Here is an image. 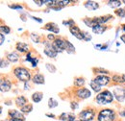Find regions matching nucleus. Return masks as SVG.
Here are the masks:
<instances>
[{
  "mask_svg": "<svg viewBox=\"0 0 125 121\" xmlns=\"http://www.w3.org/2000/svg\"><path fill=\"white\" fill-rule=\"evenodd\" d=\"M14 74L16 75V77L21 82H24V83H27L30 81L31 79V73L30 71L23 67V66H17L14 69Z\"/></svg>",
  "mask_w": 125,
  "mask_h": 121,
  "instance_id": "f257e3e1",
  "label": "nucleus"
},
{
  "mask_svg": "<svg viewBox=\"0 0 125 121\" xmlns=\"http://www.w3.org/2000/svg\"><path fill=\"white\" fill-rule=\"evenodd\" d=\"M95 100H96L98 105H107V104H110V103L113 102L114 95L111 91L106 90V91H103L100 93H98Z\"/></svg>",
  "mask_w": 125,
  "mask_h": 121,
  "instance_id": "f03ea898",
  "label": "nucleus"
},
{
  "mask_svg": "<svg viewBox=\"0 0 125 121\" xmlns=\"http://www.w3.org/2000/svg\"><path fill=\"white\" fill-rule=\"evenodd\" d=\"M98 121H115V112L111 109H103L98 112L97 115Z\"/></svg>",
  "mask_w": 125,
  "mask_h": 121,
  "instance_id": "7ed1b4c3",
  "label": "nucleus"
},
{
  "mask_svg": "<svg viewBox=\"0 0 125 121\" xmlns=\"http://www.w3.org/2000/svg\"><path fill=\"white\" fill-rule=\"evenodd\" d=\"M78 116L82 121H93L95 116V111L93 108L85 109L79 113Z\"/></svg>",
  "mask_w": 125,
  "mask_h": 121,
  "instance_id": "20e7f679",
  "label": "nucleus"
},
{
  "mask_svg": "<svg viewBox=\"0 0 125 121\" xmlns=\"http://www.w3.org/2000/svg\"><path fill=\"white\" fill-rule=\"evenodd\" d=\"M53 47L58 53H62L65 50V40L62 38H56V40L53 41Z\"/></svg>",
  "mask_w": 125,
  "mask_h": 121,
  "instance_id": "39448f33",
  "label": "nucleus"
},
{
  "mask_svg": "<svg viewBox=\"0 0 125 121\" xmlns=\"http://www.w3.org/2000/svg\"><path fill=\"white\" fill-rule=\"evenodd\" d=\"M114 95L115 99L118 102H123L125 101V88L124 87H115L114 89Z\"/></svg>",
  "mask_w": 125,
  "mask_h": 121,
  "instance_id": "423d86ee",
  "label": "nucleus"
},
{
  "mask_svg": "<svg viewBox=\"0 0 125 121\" xmlns=\"http://www.w3.org/2000/svg\"><path fill=\"white\" fill-rule=\"evenodd\" d=\"M44 54L48 56L49 58H56L58 55V52L54 49L53 44L50 42H46L45 43V48H44Z\"/></svg>",
  "mask_w": 125,
  "mask_h": 121,
  "instance_id": "0eeeda50",
  "label": "nucleus"
},
{
  "mask_svg": "<svg viewBox=\"0 0 125 121\" xmlns=\"http://www.w3.org/2000/svg\"><path fill=\"white\" fill-rule=\"evenodd\" d=\"M76 96L78 97L79 99H87V98H90L92 96V92L90 90L86 89V88H80L76 91Z\"/></svg>",
  "mask_w": 125,
  "mask_h": 121,
  "instance_id": "6e6552de",
  "label": "nucleus"
},
{
  "mask_svg": "<svg viewBox=\"0 0 125 121\" xmlns=\"http://www.w3.org/2000/svg\"><path fill=\"white\" fill-rule=\"evenodd\" d=\"M95 81V83H97L99 86H107L111 82V78L108 77L107 75H97L95 76V78L94 79Z\"/></svg>",
  "mask_w": 125,
  "mask_h": 121,
  "instance_id": "1a4fd4ad",
  "label": "nucleus"
},
{
  "mask_svg": "<svg viewBox=\"0 0 125 121\" xmlns=\"http://www.w3.org/2000/svg\"><path fill=\"white\" fill-rule=\"evenodd\" d=\"M69 31H70V33H71L75 38H77L78 40H83V31L80 30V28L77 27L76 25L69 27Z\"/></svg>",
  "mask_w": 125,
  "mask_h": 121,
  "instance_id": "9d476101",
  "label": "nucleus"
},
{
  "mask_svg": "<svg viewBox=\"0 0 125 121\" xmlns=\"http://www.w3.org/2000/svg\"><path fill=\"white\" fill-rule=\"evenodd\" d=\"M8 114H9V117H10V118H19V119L25 120L24 114H23L21 111H16V110H10L9 112H8Z\"/></svg>",
  "mask_w": 125,
  "mask_h": 121,
  "instance_id": "9b49d317",
  "label": "nucleus"
},
{
  "mask_svg": "<svg viewBox=\"0 0 125 121\" xmlns=\"http://www.w3.org/2000/svg\"><path fill=\"white\" fill-rule=\"evenodd\" d=\"M0 86H1V91L2 92H7L12 88V82L8 79H2Z\"/></svg>",
  "mask_w": 125,
  "mask_h": 121,
  "instance_id": "f8f14e48",
  "label": "nucleus"
},
{
  "mask_svg": "<svg viewBox=\"0 0 125 121\" xmlns=\"http://www.w3.org/2000/svg\"><path fill=\"white\" fill-rule=\"evenodd\" d=\"M44 29H46L49 32H52V33H55V34H59L60 33V29L58 27V25L54 22H49L46 23L45 26H44Z\"/></svg>",
  "mask_w": 125,
  "mask_h": 121,
  "instance_id": "ddd939ff",
  "label": "nucleus"
},
{
  "mask_svg": "<svg viewBox=\"0 0 125 121\" xmlns=\"http://www.w3.org/2000/svg\"><path fill=\"white\" fill-rule=\"evenodd\" d=\"M32 81H33L34 84H37V85H42V84L45 83L44 76L42 75V74H40V73H37V74H35V75L33 76Z\"/></svg>",
  "mask_w": 125,
  "mask_h": 121,
  "instance_id": "4468645a",
  "label": "nucleus"
},
{
  "mask_svg": "<svg viewBox=\"0 0 125 121\" xmlns=\"http://www.w3.org/2000/svg\"><path fill=\"white\" fill-rule=\"evenodd\" d=\"M16 50L20 53H26L29 52V45L24 43V42H17L16 45Z\"/></svg>",
  "mask_w": 125,
  "mask_h": 121,
  "instance_id": "2eb2a0df",
  "label": "nucleus"
},
{
  "mask_svg": "<svg viewBox=\"0 0 125 121\" xmlns=\"http://www.w3.org/2000/svg\"><path fill=\"white\" fill-rule=\"evenodd\" d=\"M84 6L90 11H94L99 8V4L95 1H87V2H85Z\"/></svg>",
  "mask_w": 125,
  "mask_h": 121,
  "instance_id": "dca6fc26",
  "label": "nucleus"
},
{
  "mask_svg": "<svg viewBox=\"0 0 125 121\" xmlns=\"http://www.w3.org/2000/svg\"><path fill=\"white\" fill-rule=\"evenodd\" d=\"M15 102H16V105L17 107H20V109L21 108H23L24 106H26L27 104H28V102H27V99L24 97V96H17L16 98V100H15Z\"/></svg>",
  "mask_w": 125,
  "mask_h": 121,
  "instance_id": "f3484780",
  "label": "nucleus"
},
{
  "mask_svg": "<svg viewBox=\"0 0 125 121\" xmlns=\"http://www.w3.org/2000/svg\"><path fill=\"white\" fill-rule=\"evenodd\" d=\"M7 60L9 61H11V62H16L17 60H19V56L16 52H11V53L7 54Z\"/></svg>",
  "mask_w": 125,
  "mask_h": 121,
  "instance_id": "a211bd4d",
  "label": "nucleus"
},
{
  "mask_svg": "<svg viewBox=\"0 0 125 121\" xmlns=\"http://www.w3.org/2000/svg\"><path fill=\"white\" fill-rule=\"evenodd\" d=\"M106 30H107V27L103 26V25H96L95 27L93 28V32H94V34H96V35H101Z\"/></svg>",
  "mask_w": 125,
  "mask_h": 121,
  "instance_id": "6ab92c4d",
  "label": "nucleus"
},
{
  "mask_svg": "<svg viewBox=\"0 0 125 121\" xmlns=\"http://www.w3.org/2000/svg\"><path fill=\"white\" fill-rule=\"evenodd\" d=\"M42 97H43V93H42V92H40V91H37V92L33 93V95H32V100H33L35 103H39V102L42 101Z\"/></svg>",
  "mask_w": 125,
  "mask_h": 121,
  "instance_id": "aec40b11",
  "label": "nucleus"
},
{
  "mask_svg": "<svg viewBox=\"0 0 125 121\" xmlns=\"http://www.w3.org/2000/svg\"><path fill=\"white\" fill-rule=\"evenodd\" d=\"M26 60H29L32 63V66L33 67H36L37 64H38V61H39V59L36 58V57H32L31 53L29 52L27 55H26Z\"/></svg>",
  "mask_w": 125,
  "mask_h": 121,
  "instance_id": "412c9836",
  "label": "nucleus"
},
{
  "mask_svg": "<svg viewBox=\"0 0 125 121\" xmlns=\"http://www.w3.org/2000/svg\"><path fill=\"white\" fill-rule=\"evenodd\" d=\"M65 51L67 53H69V54L75 53V47H74V45L70 41H68V40H65Z\"/></svg>",
  "mask_w": 125,
  "mask_h": 121,
  "instance_id": "4be33fe9",
  "label": "nucleus"
},
{
  "mask_svg": "<svg viewBox=\"0 0 125 121\" xmlns=\"http://www.w3.org/2000/svg\"><path fill=\"white\" fill-rule=\"evenodd\" d=\"M85 83H86V81H85V79L82 78V77L75 78V80H74V86H75V87H78L79 89H80L81 87H83V86L85 85Z\"/></svg>",
  "mask_w": 125,
  "mask_h": 121,
  "instance_id": "5701e85b",
  "label": "nucleus"
},
{
  "mask_svg": "<svg viewBox=\"0 0 125 121\" xmlns=\"http://www.w3.org/2000/svg\"><path fill=\"white\" fill-rule=\"evenodd\" d=\"M93 71H94V73H96V74H100V75H109L110 72L108 70H106V69H103V68H96V67H94L93 68Z\"/></svg>",
  "mask_w": 125,
  "mask_h": 121,
  "instance_id": "b1692460",
  "label": "nucleus"
},
{
  "mask_svg": "<svg viewBox=\"0 0 125 121\" xmlns=\"http://www.w3.org/2000/svg\"><path fill=\"white\" fill-rule=\"evenodd\" d=\"M32 111H33V105H32V104H27L26 106H24L23 108L20 109V111H21L23 114L29 113V112H31Z\"/></svg>",
  "mask_w": 125,
  "mask_h": 121,
  "instance_id": "393cba45",
  "label": "nucleus"
},
{
  "mask_svg": "<svg viewBox=\"0 0 125 121\" xmlns=\"http://www.w3.org/2000/svg\"><path fill=\"white\" fill-rule=\"evenodd\" d=\"M90 86H91V88H92L95 92H99V91H101V86H99L97 83H95L94 80H92V81H91Z\"/></svg>",
  "mask_w": 125,
  "mask_h": 121,
  "instance_id": "a878e982",
  "label": "nucleus"
},
{
  "mask_svg": "<svg viewBox=\"0 0 125 121\" xmlns=\"http://www.w3.org/2000/svg\"><path fill=\"white\" fill-rule=\"evenodd\" d=\"M121 4H122V1H120V0L109 1V2H108V5H109L110 7H112V8H118V7L121 6Z\"/></svg>",
  "mask_w": 125,
  "mask_h": 121,
  "instance_id": "bb28decb",
  "label": "nucleus"
},
{
  "mask_svg": "<svg viewBox=\"0 0 125 121\" xmlns=\"http://www.w3.org/2000/svg\"><path fill=\"white\" fill-rule=\"evenodd\" d=\"M112 80L115 84H122V83H124V81L122 79V75H114L112 77Z\"/></svg>",
  "mask_w": 125,
  "mask_h": 121,
  "instance_id": "cd10ccee",
  "label": "nucleus"
},
{
  "mask_svg": "<svg viewBox=\"0 0 125 121\" xmlns=\"http://www.w3.org/2000/svg\"><path fill=\"white\" fill-rule=\"evenodd\" d=\"M71 115H72V113H66V112H63V113H62V114L60 115L59 119H60V120H62V121H68L69 120V118L71 117Z\"/></svg>",
  "mask_w": 125,
  "mask_h": 121,
  "instance_id": "c85d7f7f",
  "label": "nucleus"
},
{
  "mask_svg": "<svg viewBox=\"0 0 125 121\" xmlns=\"http://www.w3.org/2000/svg\"><path fill=\"white\" fill-rule=\"evenodd\" d=\"M57 106H58V102H57L55 99H53V98H50V99L48 100V107H49L50 109L56 108Z\"/></svg>",
  "mask_w": 125,
  "mask_h": 121,
  "instance_id": "c756f323",
  "label": "nucleus"
},
{
  "mask_svg": "<svg viewBox=\"0 0 125 121\" xmlns=\"http://www.w3.org/2000/svg\"><path fill=\"white\" fill-rule=\"evenodd\" d=\"M115 14L117 16H119V17H125V9H122V8L116 9L115 11Z\"/></svg>",
  "mask_w": 125,
  "mask_h": 121,
  "instance_id": "7c9ffc66",
  "label": "nucleus"
},
{
  "mask_svg": "<svg viewBox=\"0 0 125 121\" xmlns=\"http://www.w3.org/2000/svg\"><path fill=\"white\" fill-rule=\"evenodd\" d=\"M0 30H1V34H3V35L4 34H10V32H11V29L7 25H2L0 27Z\"/></svg>",
  "mask_w": 125,
  "mask_h": 121,
  "instance_id": "2f4dec72",
  "label": "nucleus"
},
{
  "mask_svg": "<svg viewBox=\"0 0 125 121\" xmlns=\"http://www.w3.org/2000/svg\"><path fill=\"white\" fill-rule=\"evenodd\" d=\"M31 39L34 42H37V43H38V42H40V40H41V38H40V36H39L37 33H32Z\"/></svg>",
  "mask_w": 125,
  "mask_h": 121,
  "instance_id": "473e14b6",
  "label": "nucleus"
},
{
  "mask_svg": "<svg viewBox=\"0 0 125 121\" xmlns=\"http://www.w3.org/2000/svg\"><path fill=\"white\" fill-rule=\"evenodd\" d=\"M83 40H85V41H90V40H92V36H91V34L88 33V32H83Z\"/></svg>",
  "mask_w": 125,
  "mask_h": 121,
  "instance_id": "72a5a7b5",
  "label": "nucleus"
},
{
  "mask_svg": "<svg viewBox=\"0 0 125 121\" xmlns=\"http://www.w3.org/2000/svg\"><path fill=\"white\" fill-rule=\"evenodd\" d=\"M45 66H46L47 70L49 71V72H52V73H55L56 71H57V69H56V67L53 65V64H50V63H46L45 64Z\"/></svg>",
  "mask_w": 125,
  "mask_h": 121,
  "instance_id": "f704fd0d",
  "label": "nucleus"
},
{
  "mask_svg": "<svg viewBox=\"0 0 125 121\" xmlns=\"http://www.w3.org/2000/svg\"><path fill=\"white\" fill-rule=\"evenodd\" d=\"M62 24L63 25H65V26H69V27H71V26H74L75 25V23H74V20H72V19H69V20H67V21H62Z\"/></svg>",
  "mask_w": 125,
  "mask_h": 121,
  "instance_id": "c9c22d12",
  "label": "nucleus"
},
{
  "mask_svg": "<svg viewBox=\"0 0 125 121\" xmlns=\"http://www.w3.org/2000/svg\"><path fill=\"white\" fill-rule=\"evenodd\" d=\"M70 107H71V109L72 110H76V109H78V103L77 102H75V101H72L71 103H70Z\"/></svg>",
  "mask_w": 125,
  "mask_h": 121,
  "instance_id": "e433bc0d",
  "label": "nucleus"
},
{
  "mask_svg": "<svg viewBox=\"0 0 125 121\" xmlns=\"http://www.w3.org/2000/svg\"><path fill=\"white\" fill-rule=\"evenodd\" d=\"M9 7L12 8V9H15V10H21V9H23V7L21 5H10Z\"/></svg>",
  "mask_w": 125,
  "mask_h": 121,
  "instance_id": "4c0bfd02",
  "label": "nucleus"
},
{
  "mask_svg": "<svg viewBox=\"0 0 125 121\" xmlns=\"http://www.w3.org/2000/svg\"><path fill=\"white\" fill-rule=\"evenodd\" d=\"M68 121H82V120H81L80 118H76V116H75L74 114H72V115H71V117L69 118V120Z\"/></svg>",
  "mask_w": 125,
  "mask_h": 121,
  "instance_id": "58836bf2",
  "label": "nucleus"
},
{
  "mask_svg": "<svg viewBox=\"0 0 125 121\" xmlns=\"http://www.w3.org/2000/svg\"><path fill=\"white\" fill-rule=\"evenodd\" d=\"M47 39H48L49 40H51V41H54V40H56V38H55V37H54L52 34H49V35L47 36Z\"/></svg>",
  "mask_w": 125,
  "mask_h": 121,
  "instance_id": "ea45409f",
  "label": "nucleus"
},
{
  "mask_svg": "<svg viewBox=\"0 0 125 121\" xmlns=\"http://www.w3.org/2000/svg\"><path fill=\"white\" fill-rule=\"evenodd\" d=\"M7 67L8 66V61H4V60H1V68H3V67Z\"/></svg>",
  "mask_w": 125,
  "mask_h": 121,
  "instance_id": "a19ab883",
  "label": "nucleus"
},
{
  "mask_svg": "<svg viewBox=\"0 0 125 121\" xmlns=\"http://www.w3.org/2000/svg\"><path fill=\"white\" fill-rule=\"evenodd\" d=\"M31 17L34 19V20H37L38 22H42V19H40L39 17H35V16H31Z\"/></svg>",
  "mask_w": 125,
  "mask_h": 121,
  "instance_id": "79ce46f5",
  "label": "nucleus"
},
{
  "mask_svg": "<svg viewBox=\"0 0 125 121\" xmlns=\"http://www.w3.org/2000/svg\"><path fill=\"white\" fill-rule=\"evenodd\" d=\"M10 121H25V120L19 119V118H10Z\"/></svg>",
  "mask_w": 125,
  "mask_h": 121,
  "instance_id": "37998d69",
  "label": "nucleus"
},
{
  "mask_svg": "<svg viewBox=\"0 0 125 121\" xmlns=\"http://www.w3.org/2000/svg\"><path fill=\"white\" fill-rule=\"evenodd\" d=\"M0 36H1V42H0V43H1V44H3V43H4V35H3V34H1Z\"/></svg>",
  "mask_w": 125,
  "mask_h": 121,
  "instance_id": "c03bdc74",
  "label": "nucleus"
},
{
  "mask_svg": "<svg viewBox=\"0 0 125 121\" xmlns=\"http://www.w3.org/2000/svg\"><path fill=\"white\" fill-rule=\"evenodd\" d=\"M46 116H48V117H52V118H55V115L52 114V113H46Z\"/></svg>",
  "mask_w": 125,
  "mask_h": 121,
  "instance_id": "a18cd8bd",
  "label": "nucleus"
},
{
  "mask_svg": "<svg viewBox=\"0 0 125 121\" xmlns=\"http://www.w3.org/2000/svg\"><path fill=\"white\" fill-rule=\"evenodd\" d=\"M120 40H122V41L125 43V34H124V35H122V36L120 37Z\"/></svg>",
  "mask_w": 125,
  "mask_h": 121,
  "instance_id": "49530a36",
  "label": "nucleus"
},
{
  "mask_svg": "<svg viewBox=\"0 0 125 121\" xmlns=\"http://www.w3.org/2000/svg\"><path fill=\"white\" fill-rule=\"evenodd\" d=\"M120 115H121V116H125V110H124V111H122L120 112Z\"/></svg>",
  "mask_w": 125,
  "mask_h": 121,
  "instance_id": "de8ad7c7",
  "label": "nucleus"
},
{
  "mask_svg": "<svg viewBox=\"0 0 125 121\" xmlns=\"http://www.w3.org/2000/svg\"><path fill=\"white\" fill-rule=\"evenodd\" d=\"M121 28H122L123 31H125V24H122V25H121Z\"/></svg>",
  "mask_w": 125,
  "mask_h": 121,
  "instance_id": "09e8293b",
  "label": "nucleus"
},
{
  "mask_svg": "<svg viewBox=\"0 0 125 121\" xmlns=\"http://www.w3.org/2000/svg\"><path fill=\"white\" fill-rule=\"evenodd\" d=\"M122 79H123V81H124L125 83V74H122Z\"/></svg>",
  "mask_w": 125,
  "mask_h": 121,
  "instance_id": "8fccbe9b",
  "label": "nucleus"
},
{
  "mask_svg": "<svg viewBox=\"0 0 125 121\" xmlns=\"http://www.w3.org/2000/svg\"><path fill=\"white\" fill-rule=\"evenodd\" d=\"M122 3H124V4H125V0H123V1H122Z\"/></svg>",
  "mask_w": 125,
  "mask_h": 121,
  "instance_id": "3c124183",
  "label": "nucleus"
}]
</instances>
